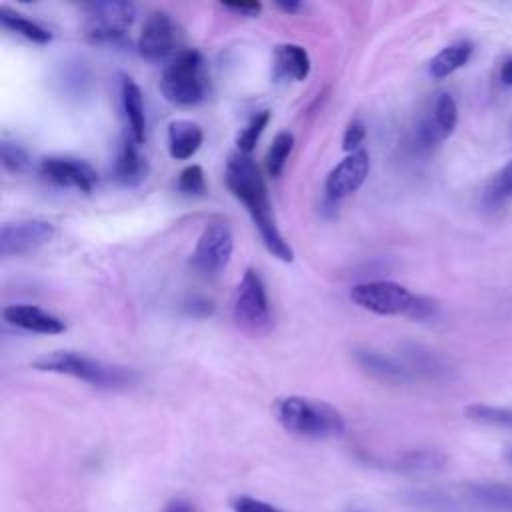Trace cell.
Masks as SVG:
<instances>
[{"label":"cell","instance_id":"6da1fadb","mask_svg":"<svg viewBox=\"0 0 512 512\" xmlns=\"http://www.w3.org/2000/svg\"><path fill=\"white\" fill-rule=\"evenodd\" d=\"M224 178L232 196L238 198L250 214L266 250L282 262H292L294 250L276 226L264 178L256 162L250 158V154L234 152L228 158Z\"/></svg>","mask_w":512,"mask_h":512},{"label":"cell","instance_id":"7a4b0ae2","mask_svg":"<svg viewBox=\"0 0 512 512\" xmlns=\"http://www.w3.org/2000/svg\"><path fill=\"white\" fill-rule=\"evenodd\" d=\"M272 414L286 432L302 438H334L346 428L344 416L336 406L298 394L278 396L272 402Z\"/></svg>","mask_w":512,"mask_h":512},{"label":"cell","instance_id":"3957f363","mask_svg":"<svg viewBox=\"0 0 512 512\" xmlns=\"http://www.w3.org/2000/svg\"><path fill=\"white\" fill-rule=\"evenodd\" d=\"M34 368L42 372L66 374L104 390L126 388L134 382V372L130 368L110 364L74 350H54L42 354L34 360Z\"/></svg>","mask_w":512,"mask_h":512},{"label":"cell","instance_id":"277c9868","mask_svg":"<svg viewBox=\"0 0 512 512\" xmlns=\"http://www.w3.org/2000/svg\"><path fill=\"white\" fill-rule=\"evenodd\" d=\"M350 300L378 316H408L412 320L430 318L436 310L432 300L412 294L406 286L392 280L360 282L350 288Z\"/></svg>","mask_w":512,"mask_h":512},{"label":"cell","instance_id":"5b68a950","mask_svg":"<svg viewBox=\"0 0 512 512\" xmlns=\"http://www.w3.org/2000/svg\"><path fill=\"white\" fill-rule=\"evenodd\" d=\"M164 98L174 106H196L208 94V74L198 50L178 52L164 68L160 78Z\"/></svg>","mask_w":512,"mask_h":512},{"label":"cell","instance_id":"8992f818","mask_svg":"<svg viewBox=\"0 0 512 512\" xmlns=\"http://www.w3.org/2000/svg\"><path fill=\"white\" fill-rule=\"evenodd\" d=\"M232 318L248 334H264L272 326V312L266 286L258 270L248 268L236 286L232 300Z\"/></svg>","mask_w":512,"mask_h":512},{"label":"cell","instance_id":"52a82bcc","mask_svg":"<svg viewBox=\"0 0 512 512\" xmlns=\"http://www.w3.org/2000/svg\"><path fill=\"white\" fill-rule=\"evenodd\" d=\"M134 16L136 6L132 2H92L86 6L84 34L92 44H120L124 42Z\"/></svg>","mask_w":512,"mask_h":512},{"label":"cell","instance_id":"ba28073f","mask_svg":"<svg viewBox=\"0 0 512 512\" xmlns=\"http://www.w3.org/2000/svg\"><path fill=\"white\" fill-rule=\"evenodd\" d=\"M234 236L226 222H210L198 236L190 264L202 276H218L230 262Z\"/></svg>","mask_w":512,"mask_h":512},{"label":"cell","instance_id":"9c48e42d","mask_svg":"<svg viewBox=\"0 0 512 512\" xmlns=\"http://www.w3.org/2000/svg\"><path fill=\"white\" fill-rule=\"evenodd\" d=\"M456 122H458L456 100L448 92L436 94L416 122V128H414L416 146L426 150L444 142L454 132Z\"/></svg>","mask_w":512,"mask_h":512},{"label":"cell","instance_id":"30bf717a","mask_svg":"<svg viewBox=\"0 0 512 512\" xmlns=\"http://www.w3.org/2000/svg\"><path fill=\"white\" fill-rule=\"evenodd\" d=\"M54 224L42 218H18L0 226V254L22 256L40 250L54 238Z\"/></svg>","mask_w":512,"mask_h":512},{"label":"cell","instance_id":"8fae6325","mask_svg":"<svg viewBox=\"0 0 512 512\" xmlns=\"http://www.w3.org/2000/svg\"><path fill=\"white\" fill-rule=\"evenodd\" d=\"M180 44V30L172 16L164 10H154L146 16L138 36V52L150 62L168 58Z\"/></svg>","mask_w":512,"mask_h":512},{"label":"cell","instance_id":"7c38bea8","mask_svg":"<svg viewBox=\"0 0 512 512\" xmlns=\"http://www.w3.org/2000/svg\"><path fill=\"white\" fill-rule=\"evenodd\" d=\"M40 174L62 188H76L80 192H92L98 182L96 170L74 156H48L40 162Z\"/></svg>","mask_w":512,"mask_h":512},{"label":"cell","instance_id":"4fadbf2b","mask_svg":"<svg viewBox=\"0 0 512 512\" xmlns=\"http://www.w3.org/2000/svg\"><path fill=\"white\" fill-rule=\"evenodd\" d=\"M370 172V156L366 150H358L340 160L326 176L324 190L332 200H340L356 192Z\"/></svg>","mask_w":512,"mask_h":512},{"label":"cell","instance_id":"5bb4252c","mask_svg":"<svg viewBox=\"0 0 512 512\" xmlns=\"http://www.w3.org/2000/svg\"><path fill=\"white\" fill-rule=\"evenodd\" d=\"M2 316L8 324L28 332H36V334H60L66 330V324L62 318L32 304L6 306L2 310Z\"/></svg>","mask_w":512,"mask_h":512},{"label":"cell","instance_id":"9a60e30c","mask_svg":"<svg viewBox=\"0 0 512 512\" xmlns=\"http://www.w3.org/2000/svg\"><path fill=\"white\" fill-rule=\"evenodd\" d=\"M272 68L276 80H306L310 74V56L300 44H278L272 56Z\"/></svg>","mask_w":512,"mask_h":512},{"label":"cell","instance_id":"2e32d148","mask_svg":"<svg viewBox=\"0 0 512 512\" xmlns=\"http://www.w3.org/2000/svg\"><path fill=\"white\" fill-rule=\"evenodd\" d=\"M120 102H122V112L128 124L130 138L136 144H142L146 138V112H144V98L140 86L130 78L122 76L120 82Z\"/></svg>","mask_w":512,"mask_h":512},{"label":"cell","instance_id":"e0dca14e","mask_svg":"<svg viewBox=\"0 0 512 512\" xmlns=\"http://www.w3.org/2000/svg\"><path fill=\"white\" fill-rule=\"evenodd\" d=\"M352 354H354L356 364L374 378H380L386 382H402V380L410 378L408 368H404L396 358H392L380 350L356 348Z\"/></svg>","mask_w":512,"mask_h":512},{"label":"cell","instance_id":"ac0fdd59","mask_svg":"<svg viewBox=\"0 0 512 512\" xmlns=\"http://www.w3.org/2000/svg\"><path fill=\"white\" fill-rule=\"evenodd\" d=\"M148 176V162L140 154L138 144L128 138L122 142L116 162H114V178L122 186H138Z\"/></svg>","mask_w":512,"mask_h":512},{"label":"cell","instance_id":"d6986e66","mask_svg":"<svg viewBox=\"0 0 512 512\" xmlns=\"http://www.w3.org/2000/svg\"><path fill=\"white\" fill-rule=\"evenodd\" d=\"M204 132L192 120H174L168 126V150L176 160H186L202 146Z\"/></svg>","mask_w":512,"mask_h":512},{"label":"cell","instance_id":"ffe728a7","mask_svg":"<svg viewBox=\"0 0 512 512\" xmlns=\"http://www.w3.org/2000/svg\"><path fill=\"white\" fill-rule=\"evenodd\" d=\"M472 52H474V44L470 40H458V42L448 44L430 60V66H428L430 76L436 80H442V78L454 74L456 70H460L462 66L468 64Z\"/></svg>","mask_w":512,"mask_h":512},{"label":"cell","instance_id":"44dd1931","mask_svg":"<svg viewBox=\"0 0 512 512\" xmlns=\"http://www.w3.org/2000/svg\"><path fill=\"white\" fill-rule=\"evenodd\" d=\"M510 202H512V158L490 176L482 192V204L488 210H500Z\"/></svg>","mask_w":512,"mask_h":512},{"label":"cell","instance_id":"7402d4cb","mask_svg":"<svg viewBox=\"0 0 512 512\" xmlns=\"http://www.w3.org/2000/svg\"><path fill=\"white\" fill-rule=\"evenodd\" d=\"M0 22H2L4 28L12 30V32H16V34H20V36H24V38L30 40V42L48 44V42L52 40V34H50L44 26H40L38 22L30 20V18H26V16H22V14H18V12H14V10H10L8 6H2V8H0Z\"/></svg>","mask_w":512,"mask_h":512},{"label":"cell","instance_id":"603a6c76","mask_svg":"<svg viewBox=\"0 0 512 512\" xmlns=\"http://www.w3.org/2000/svg\"><path fill=\"white\" fill-rule=\"evenodd\" d=\"M292 148H294V134L292 132L282 130V132H278L274 136V140H272V144H270V148L266 152V158H264L268 176L278 178L282 174Z\"/></svg>","mask_w":512,"mask_h":512},{"label":"cell","instance_id":"cb8c5ba5","mask_svg":"<svg viewBox=\"0 0 512 512\" xmlns=\"http://www.w3.org/2000/svg\"><path fill=\"white\" fill-rule=\"evenodd\" d=\"M446 464V456L438 450H412L406 452L398 458L396 466L402 470L410 472H430V470H440Z\"/></svg>","mask_w":512,"mask_h":512},{"label":"cell","instance_id":"d4e9b609","mask_svg":"<svg viewBox=\"0 0 512 512\" xmlns=\"http://www.w3.org/2000/svg\"><path fill=\"white\" fill-rule=\"evenodd\" d=\"M464 416L478 424L512 428V408H500V406H488V404H468L464 408Z\"/></svg>","mask_w":512,"mask_h":512},{"label":"cell","instance_id":"484cf974","mask_svg":"<svg viewBox=\"0 0 512 512\" xmlns=\"http://www.w3.org/2000/svg\"><path fill=\"white\" fill-rule=\"evenodd\" d=\"M474 498L494 510L502 512H512V486H502V484H482L472 488Z\"/></svg>","mask_w":512,"mask_h":512},{"label":"cell","instance_id":"4316f807","mask_svg":"<svg viewBox=\"0 0 512 512\" xmlns=\"http://www.w3.org/2000/svg\"><path fill=\"white\" fill-rule=\"evenodd\" d=\"M268 120H270V112H268V110H262V112L254 114V116L248 120V124H246V126L238 132V136H236L238 152H242V154H250V152L254 150L256 140H258V138H260V134L264 132V128H266Z\"/></svg>","mask_w":512,"mask_h":512},{"label":"cell","instance_id":"83f0119b","mask_svg":"<svg viewBox=\"0 0 512 512\" xmlns=\"http://www.w3.org/2000/svg\"><path fill=\"white\" fill-rule=\"evenodd\" d=\"M178 190L184 196H202L206 192V178L202 166H186L178 176Z\"/></svg>","mask_w":512,"mask_h":512},{"label":"cell","instance_id":"f1b7e54d","mask_svg":"<svg viewBox=\"0 0 512 512\" xmlns=\"http://www.w3.org/2000/svg\"><path fill=\"white\" fill-rule=\"evenodd\" d=\"M0 162L8 172H14V174L24 172L26 166H28V154L16 142H8L6 138H2V142H0Z\"/></svg>","mask_w":512,"mask_h":512},{"label":"cell","instance_id":"f546056e","mask_svg":"<svg viewBox=\"0 0 512 512\" xmlns=\"http://www.w3.org/2000/svg\"><path fill=\"white\" fill-rule=\"evenodd\" d=\"M364 138H366V126H364V122L358 120V118H354V120L348 122L346 130H344L342 148H344L346 152H350V154H352V152H358V150H360V144L364 142Z\"/></svg>","mask_w":512,"mask_h":512},{"label":"cell","instance_id":"4dcf8cb0","mask_svg":"<svg viewBox=\"0 0 512 512\" xmlns=\"http://www.w3.org/2000/svg\"><path fill=\"white\" fill-rule=\"evenodd\" d=\"M232 508H234V512H282L280 508H276L264 500L252 498V496H238L232 502Z\"/></svg>","mask_w":512,"mask_h":512},{"label":"cell","instance_id":"1f68e13d","mask_svg":"<svg viewBox=\"0 0 512 512\" xmlns=\"http://www.w3.org/2000/svg\"><path fill=\"white\" fill-rule=\"evenodd\" d=\"M226 10L238 14V16H246V18H252L256 14H260L262 10V4L260 2H250V4H224Z\"/></svg>","mask_w":512,"mask_h":512},{"label":"cell","instance_id":"d6a6232c","mask_svg":"<svg viewBox=\"0 0 512 512\" xmlns=\"http://www.w3.org/2000/svg\"><path fill=\"white\" fill-rule=\"evenodd\" d=\"M498 80L502 86L506 88H512V54L504 58V62L500 64V70H498Z\"/></svg>","mask_w":512,"mask_h":512},{"label":"cell","instance_id":"836d02e7","mask_svg":"<svg viewBox=\"0 0 512 512\" xmlns=\"http://www.w3.org/2000/svg\"><path fill=\"white\" fill-rule=\"evenodd\" d=\"M186 310H188L190 314H194V316H206V314H210V312H212V302L194 298V300L186 306Z\"/></svg>","mask_w":512,"mask_h":512},{"label":"cell","instance_id":"e575fe53","mask_svg":"<svg viewBox=\"0 0 512 512\" xmlns=\"http://www.w3.org/2000/svg\"><path fill=\"white\" fill-rule=\"evenodd\" d=\"M164 512H196V508H194L188 500H180V498H176V500H172V502H168V504H166Z\"/></svg>","mask_w":512,"mask_h":512},{"label":"cell","instance_id":"d590c367","mask_svg":"<svg viewBox=\"0 0 512 512\" xmlns=\"http://www.w3.org/2000/svg\"><path fill=\"white\" fill-rule=\"evenodd\" d=\"M276 6H278L282 12H288V14L300 10V4H298V2H276Z\"/></svg>","mask_w":512,"mask_h":512},{"label":"cell","instance_id":"8d00e7d4","mask_svg":"<svg viewBox=\"0 0 512 512\" xmlns=\"http://www.w3.org/2000/svg\"><path fill=\"white\" fill-rule=\"evenodd\" d=\"M506 460H508V462H510V464H512V448H510V450H508V452H506Z\"/></svg>","mask_w":512,"mask_h":512}]
</instances>
